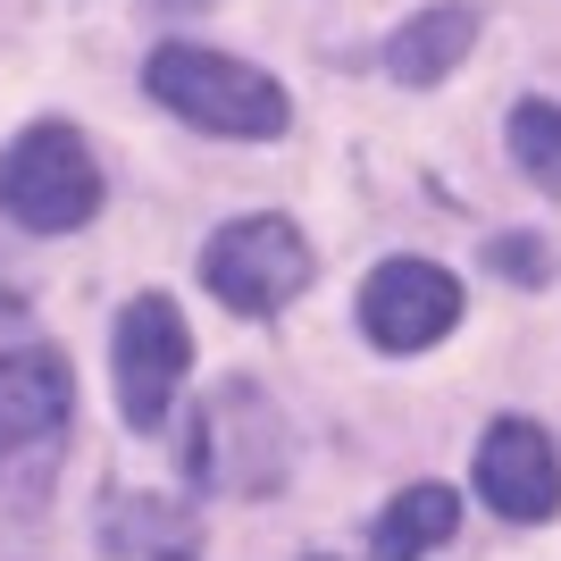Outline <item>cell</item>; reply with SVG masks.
<instances>
[{"instance_id": "obj_1", "label": "cell", "mask_w": 561, "mask_h": 561, "mask_svg": "<svg viewBox=\"0 0 561 561\" xmlns=\"http://www.w3.org/2000/svg\"><path fill=\"white\" fill-rule=\"evenodd\" d=\"M151 101L176 110L185 126L202 135H234V142H268L294 126V101L268 68H243L227 50H202V43H160L151 50V68H142Z\"/></svg>"}, {"instance_id": "obj_2", "label": "cell", "mask_w": 561, "mask_h": 561, "mask_svg": "<svg viewBox=\"0 0 561 561\" xmlns=\"http://www.w3.org/2000/svg\"><path fill=\"white\" fill-rule=\"evenodd\" d=\"M0 210L18 218L25 234H68L101 210V168L84 151L76 126L43 117V126H25L9 151H0Z\"/></svg>"}, {"instance_id": "obj_3", "label": "cell", "mask_w": 561, "mask_h": 561, "mask_svg": "<svg viewBox=\"0 0 561 561\" xmlns=\"http://www.w3.org/2000/svg\"><path fill=\"white\" fill-rule=\"evenodd\" d=\"M310 268H319V260H310V234L294 227V218H277V210L218 227L210 252H202V285H210L227 310H243V319H277L310 285Z\"/></svg>"}, {"instance_id": "obj_4", "label": "cell", "mask_w": 561, "mask_h": 561, "mask_svg": "<svg viewBox=\"0 0 561 561\" xmlns=\"http://www.w3.org/2000/svg\"><path fill=\"white\" fill-rule=\"evenodd\" d=\"M185 469L202 486H227V494H268L285 478V420L260 386H218L210 411L193 420V445Z\"/></svg>"}, {"instance_id": "obj_5", "label": "cell", "mask_w": 561, "mask_h": 561, "mask_svg": "<svg viewBox=\"0 0 561 561\" xmlns=\"http://www.w3.org/2000/svg\"><path fill=\"white\" fill-rule=\"evenodd\" d=\"M117 411H126V427H151L168 420V402H176V386H185L193 369V328H185V310L168 302V294H135V302L117 310Z\"/></svg>"}, {"instance_id": "obj_6", "label": "cell", "mask_w": 561, "mask_h": 561, "mask_svg": "<svg viewBox=\"0 0 561 561\" xmlns=\"http://www.w3.org/2000/svg\"><path fill=\"white\" fill-rule=\"evenodd\" d=\"M461 328V285L436 260H377L360 285V335L377 352H427Z\"/></svg>"}, {"instance_id": "obj_7", "label": "cell", "mask_w": 561, "mask_h": 561, "mask_svg": "<svg viewBox=\"0 0 561 561\" xmlns=\"http://www.w3.org/2000/svg\"><path fill=\"white\" fill-rule=\"evenodd\" d=\"M478 494H486L503 519H519V528H537V519L561 512V453L553 436H545L537 420H494L486 436H478Z\"/></svg>"}, {"instance_id": "obj_8", "label": "cell", "mask_w": 561, "mask_h": 561, "mask_svg": "<svg viewBox=\"0 0 561 561\" xmlns=\"http://www.w3.org/2000/svg\"><path fill=\"white\" fill-rule=\"evenodd\" d=\"M76 386L59 352H0V469L25 453H50L68 436Z\"/></svg>"}, {"instance_id": "obj_9", "label": "cell", "mask_w": 561, "mask_h": 561, "mask_svg": "<svg viewBox=\"0 0 561 561\" xmlns=\"http://www.w3.org/2000/svg\"><path fill=\"white\" fill-rule=\"evenodd\" d=\"M469 43H478V9H469V0L420 9L402 34H386V76H394V84H445L469 59Z\"/></svg>"}, {"instance_id": "obj_10", "label": "cell", "mask_w": 561, "mask_h": 561, "mask_svg": "<svg viewBox=\"0 0 561 561\" xmlns=\"http://www.w3.org/2000/svg\"><path fill=\"white\" fill-rule=\"evenodd\" d=\"M453 528H461V494L453 486H402L369 528V561H420L436 545H453Z\"/></svg>"}, {"instance_id": "obj_11", "label": "cell", "mask_w": 561, "mask_h": 561, "mask_svg": "<svg viewBox=\"0 0 561 561\" xmlns=\"http://www.w3.org/2000/svg\"><path fill=\"white\" fill-rule=\"evenodd\" d=\"M512 160L545 193H561V101H519L512 110Z\"/></svg>"}, {"instance_id": "obj_12", "label": "cell", "mask_w": 561, "mask_h": 561, "mask_svg": "<svg viewBox=\"0 0 561 561\" xmlns=\"http://www.w3.org/2000/svg\"><path fill=\"white\" fill-rule=\"evenodd\" d=\"M494 268L503 277H545V252L537 243H494Z\"/></svg>"}]
</instances>
